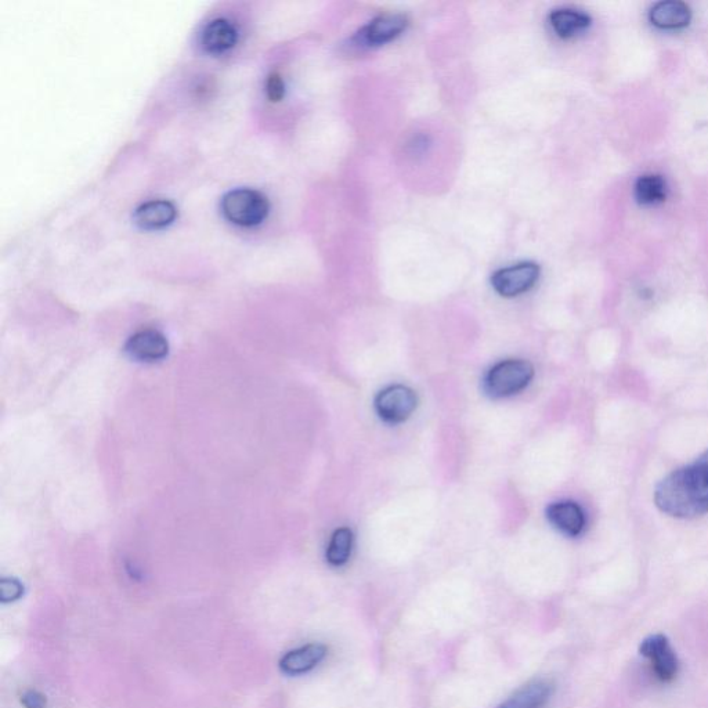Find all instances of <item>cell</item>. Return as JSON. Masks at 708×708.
<instances>
[{
    "instance_id": "4fadbf2b",
    "label": "cell",
    "mask_w": 708,
    "mask_h": 708,
    "mask_svg": "<svg viewBox=\"0 0 708 708\" xmlns=\"http://www.w3.org/2000/svg\"><path fill=\"white\" fill-rule=\"evenodd\" d=\"M649 18L661 30H679L691 23L692 13L685 3L660 2L652 7Z\"/></svg>"
},
{
    "instance_id": "7c38bea8",
    "label": "cell",
    "mask_w": 708,
    "mask_h": 708,
    "mask_svg": "<svg viewBox=\"0 0 708 708\" xmlns=\"http://www.w3.org/2000/svg\"><path fill=\"white\" fill-rule=\"evenodd\" d=\"M176 215L177 209L171 201H148L136 209L135 222L144 230L164 229L173 223Z\"/></svg>"
},
{
    "instance_id": "5b68a950",
    "label": "cell",
    "mask_w": 708,
    "mask_h": 708,
    "mask_svg": "<svg viewBox=\"0 0 708 708\" xmlns=\"http://www.w3.org/2000/svg\"><path fill=\"white\" fill-rule=\"evenodd\" d=\"M538 277L540 266L533 262H523L498 270L491 277V285L501 296L514 298L530 291L536 285Z\"/></svg>"
},
{
    "instance_id": "52a82bcc",
    "label": "cell",
    "mask_w": 708,
    "mask_h": 708,
    "mask_svg": "<svg viewBox=\"0 0 708 708\" xmlns=\"http://www.w3.org/2000/svg\"><path fill=\"white\" fill-rule=\"evenodd\" d=\"M125 350L133 360L155 363L168 356L169 343L161 332L144 330L129 338Z\"/></svg>"
},
{
    "instance_id": "5bb4252c",
    "label": "cell",
    "mask_w": 708,
    "mask_h": 708,
    "mask_svg": "<svg viewBox=\"0 0 708 708\" xmlns=\"http://www.w3.org/2000/svg\"><path fill=\"white\" fill-rule=\"evenodd\" d=\"M237 42V30L226 18H216L202 32V45L211 53H223Z\"/></svg>"
},
{
    "instance_id": "8fae6325",
    "label": "cell",
    "mask_w": 708,
    "mask_h": 708,
    "mask_svg": "<svg viewBox=\"0 0 708 708\" xmlns=\"http://www.w3.org/2000/svg\"><path fill=\"white\" fill-rule=\"evenodd\" d=\"M327 646L321 644H309L295 650H291L280 660V668L284 674L302 675L309 673L313 668L319 666L321 661L327 656Z\"/></svg>"
},
{
    "instance_id": "d6986e66",
    "label": "cell",
    "mask_w": 708,
    "mask_h": 708,
    "mask_svg": "<svg viewBox=\"0 0 708 708\" xmlns=\"http://www.w3.org/2000/svg\"><path fill=\"white\" fill-rule=\"evenodd\" d=\"M266 90L267 96H269V99L274 101V103L283 99L285 95L283 78H281L278 74L270 75L269 79H267Z\"/></svg>"
},
{
    "instance_id": "ac0fdd59",
    "label": "cell",
    "mask_w": 708,
    "mask_h": 708,
    "mask_svg": "<svg viewBox=\"0 0 708 708\" xmlns=\"http://www.w3.org/2000/svg\"><path fill=\"white\" fill-rule=\"evenodd\" d=\"M24 594V587L20 581L14 579L0 580V601L10 603L17 601Z\"/></svg>"
},
{
    "instance_id": "6da1fadb",
    "label": "cell",
    "mask_w": 708,
    "mask_h": 708,
    "mask_svg": "<svg viewBox=\"0 0 708 708\" xmlns=\"http://www.w3.org/2000/svg\"><path fill=\"white\" fill-rule=\"evenodd\" d=\"M655 504L660 512L675 519L708 514V450L657 484Z\"/></svg>"
},
{
    "instance_id": "e0dca14e",
    "label": "cell",
    "mask_w": 708,
    "mask_h": 708,
    "mask_svg": "<svg viewBox=\"0 0 708 708\" xmlns=\"http://www.w3.org/2000/svg\"><path fill=\"white\" fill-rule=\"evenodd\" d=\"M353 549V534L348 527H341L332 534L327 548V562L332 566H343L349 561Z\"/></svg>"
},
{
    "instance_id": "3957f363",
    "label": "cell",
    "mask_w": 708,
    "mask_h": 708,
    "mask_svg": "<svg viewBox=\"0 0 708 708\" xmlns=\"http://www.w3.org/2000/svg\"><path fill=\"white\" fill-rule=\"evenodd\" d=\"M269 201L259 191L237 189L229 191L222 200V212L234 225H259L269 215Z\"/></svg>"
},
{
    "instance_id": "7a4b0ae2",
    "label": "cell",
    "mask_w": 708,
    "mask_h": 708,
    "mask_svg": "<svg viewBox=\"0 0 708 708\" xmlns=\"http://www.w3.org/2000/svg\"><path fill=\"white\" fill-rule=\"evenodd\" d=\"M534 377V368L526 360L511 359L497 363L484 378V392L494 399L522 392Z\"/></svg>"
},
{
    "instance_id": "9a60e30c",
    "label": "cell",
    "mask_w": 708,
    "mask_h": 708,
    "mask_svg": "<svg viewBox=\"0 0 708 708\" xmlns=\"http://www.w3.org/2000/svg\"><path fill=\"white\" fill-rule=\"evenodd\" d=\"M549 21H551L556 35L561 36V38H572V36L584 31L585 28L590 27L591 24L590 16L572 9L555 10L549 16Z\"/></svg>"
},
{
    "instance_id": "30bf717a",
    "label": "cell",
    "mask_w": 708,
    "mask_h": 708,
    "mask_svg": "<svg viewBox=\"0 0 708 708\" xmlns=\"http://www.w3.org/2000/svg\"><path fill=\"white\" fill-rule=\"evenodd\" d=\"M554 693V684L548 679H534L520 686L497 708H544Z\"/></svg>"
},
{
    "instance_id": "ffe728a7",
    "label": "cell",
    "mask_w": 708,
    "mask_h": 708,
    "mask_svg": "<svg viewBox=\"0 0 708 708\" xmlns=\"http://www.w3.org/2000/svg\"><path fill=\"white\" fill-rule=\"evenodd\" d=\"M21 703L25 708H46L48 700L38 691H27L21 696Z\"/></svg>"
},
{
    "instance_id": "277c9868",
    "label": "cell",
    "mask_w": 708,
    "mask_h": 708,
    "mask_svg": "<svg viewBox=\"0 0 708 708\" xmlns=\"http://www.w3.org/2000/svg\"><path fill=\"white\" fill-rule=\"evenodd\" d=\"M418 406V397L413 389L404 385L389 386L375 397V410L382 421L402 424L413 415Z\"/></svg>"
},
{
    "instance_id": "2e32d148",
    "label": "cell",
    "mask_w": 708,
    "mask_h": 708,
    "mask_svg": "<svg viewBox=\"0 0 708 708\" xmlns=\"http://www.w3.org/2000/svg\"><path fill=\"white\" fill-rule=\"evenodd\" d=\"M635 197L642 205L660 204L667 197L666 180L659 175L639 177L637 184H635Z\"/></svg>"
},
{
    "instance_id": "9c48e42d",
    "label": "cell",
    "mask_w": 708,
    "mask_h": 708,
    "mask_svg": "<svg viewBox=\"0 0 708 708\" xmlns=\"http://www.w3.org/2000/svg\"><path fill=\"white\" fill-rule=\"evenodd\" d=\"M407 25V17L403 14H381L360 32V39L370 46L385 45L402 34Z\"/></svg>"
},
{
    "instance_id": "ba28073f",
    "label": "cell",
    "mask_w": 708,
    "mask_h": 708,
    "mask_svg": "<svg viewBox=\"0 0 708 708\" xmlns=\"http://www.w3.org/2000/svg\"><path fill=\"white\" fill-rule=\"evenodd\" d=\"M549 523L567 537H579L587 526L583 508L574 501H559L547 509Z\"/></svg>"
},
{
    "instance_id": "8992f818",
    "label": "cell",
    "mask_w": 708,
    "mask_h": 708,
    "mask_svg": "<svg viewBox=\"0 0 708 708\" xmlns=\"http://www.w3.org/2000/svg\"><path fill=\"white\" fill-rule=\"evenodd\" d=\"M641 655L652 664L656 677L663 682L674 681L679 670L678 657L673 646L664 635H650L639 648Z\"/></svg>"
}]
</instances>
